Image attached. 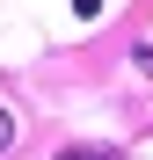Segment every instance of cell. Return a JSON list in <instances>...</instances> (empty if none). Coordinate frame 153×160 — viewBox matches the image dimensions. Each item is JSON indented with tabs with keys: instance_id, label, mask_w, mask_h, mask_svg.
Here are the masks:
<instances>
[{
	"instance_id": "cell-2",
	"label": "cell",
	"mask_w": 153,
	"mask_h": 160,
	"mask_svg": "<svg viewBox=\"0 0 153 160\" xmlns=\"http://www.w3.org/2000/svg\"><path fill=\"white\" fill-rule=\"evenodd\" d=\"M8 138H15V117H8V109H0V153H8Z\"/></svg>"
},
{
	"instance_id": "cell-1",
	"label": "cell",
	"mask_w": 153,
	"mask_h": 160,
	"mask_svg": "<svg viewBox=\"0 0 153 160\" xmlns=\"http://www.w3.org/2000/svg\"><path fill=\"white\" fill-rule=\"evenodd\" d=\"M59 160H117V153H110V146H66Z\"/></svg>"
}]
</instances>
